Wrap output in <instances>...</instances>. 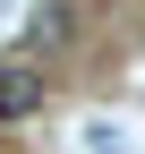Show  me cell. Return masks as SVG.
<instances>
[{
  "label": "cell",
  "mask_w": 145,
  "mask_h": 154,
  "mask_svg": "<svg viewBox=\"0 0 145 154\" xmlns=\"http://www.w3.org/2000/svg\"><path fill=\"white\" fill-rule=\"evenodd\" d=\"M68 26H77V9H68V0H43V9L26 17V34H17V43H26V51H60Z\"/></svg>",
  "instance_id": "7a4b0ae2"
},
{
  "label": "cell",
  "mask_w": 145,
  "mask_h": 154,
  "mask_svg": "<svg viewBox=\"0 0 145 154\" xmlns=\"http://www.w3.org/2000/svg\"><path fill=\"white\" fill-rule=\"evenodd\" d=\"M34 103H43V69H26V60H0V120H26Z\"/></svg>",
  "instance_id": "6da1fadb"
}]
</instances>
